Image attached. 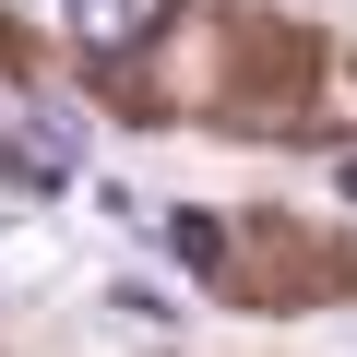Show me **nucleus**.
Returning <instances> with one entry per match:
<instances>
[{"label": "nucleus", "instance_id": "f257e3e1", "mask_svg": "<svg viewBox=\"0 0 357 357\" xmlns=\"http://www.w3.org/2000/svg\"><path fill=\"white\" fill-rule=\"evenodd\" d=\"M60 13H72V36H84V48H107V60H119V48H143V36L178 13V0H60Z\"/></svg>", "mask_w": 357, "mask_h": 357}, {"label": "nucleus", "instance_id": "f03ea898", "mask_svg": "<svg viewBox=\"0 0 357 357\" xmlns=\"http://www.w3.org/2000/svg\"><path fill=\"white\" fill-rule=\"evenodd\" d=\"M143 227H155V250H167V262H191V274H215V262H227V227H215V215H191V203H155Z\"/></svg>", "mask_w": 357, "mask_h": 357}, {"label": "nucleus", "instance_id": "7ed1b4c3", "mask_svg": "<svg viewBox=\"0 0 357 357\" xmlns=\"http://www.w3.org/2000/svg\"><path fill=\"white\" fill-rule=\"evenodd\" d=\"M0 178H13V191H60V178H72V155H60V143H24L13 119H0Z\"/></svg>", "mask_w": 357, "mask_h": 357}, {"label": "nucleus", "instance_id": "20e7f679", "mask_svg": "<svg viewBox=\"0 0 357 357\" xmlns=\"http://www.w3.org/2000/svg\"><path fill=\"white\" fill-rule=\"evenodd\" d=\"M107 310H119V321H143V333H167V321H178V310H167L155 286H107Z\"/></svg>", "mask_w": 357, "mask_h": 357}]
</instances>
